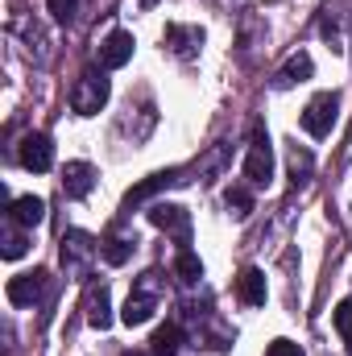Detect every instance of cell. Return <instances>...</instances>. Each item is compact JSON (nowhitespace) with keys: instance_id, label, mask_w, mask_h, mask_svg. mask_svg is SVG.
Segmentation results:
<instances>
[{"instance_id":"6da1fadb","label":"cell","mask_w":352,"mask_h":356,"mask_svg":"<svg viewBox=\"0 0 352 356\" xmlns=\"http://www.w3.org/2000/svg\"><path fill=\"white\" fill-rule=\"evenodd\" d=\"M158 302H162V273H158V269H150V273H141V277H137V286H133V294H129V302H125L120 319H125L129 327H141V323H150V319H154Z\"/></svg>"},{"instance_id":"7a4b0ae2","label":"cell","mask_w":352,"mask_h":356,"mask_svg":"<svg viewBox=\"0 0 352 356\" xmlns=\"http://www.w3.org/2000/svg\"><path fill=\"white\" fill-rule=\"evenodd\" d=\"M58 257H63L67 277L83 282V277H91V266H95V257H99V245H95V236L71 228V232H63V241H58Z\"/></svg>"},{"instance_id":"3957f363","label":"cell","mask_w":352,"mask_h":356,"mask_svg":"<svg viewBox=\"0 0 352 356\" xmlns=\"http://www.w3.org/2000/svg\"><path fill=\"white\" fill-rule=\"evenodd\" d=\"M108 79H104V71H95V67H88L83 75H79V83H75V91H71V108L79 112V116H95L104 104H108Z\"/></svg>"},{"instance_id":"277c9868","label":"cell","mask_w":352,"mask_h":356,"mask_svg":"<svg viewBox=\"0 0 352 356\" xmlns=\"http://www.w3.org/2000/svg\"><path fill=\"white\" fill-rule=\"evenodd\" d=\"M336 120H340V95H336V91H319V95L307 104V112H303V129H307L311 137H328V133L336 129Z\"/></svg>"},{"instance_id":"5b68a950","label":"cell","mask_w":352,"mask_h":356,"mask_svg":"<svg viewBox=\"0 0 352 356\" xmlns=\"http://www.w3.org/2000/svg\"><path fill=\"white\" fill-rule=\"evenodd\" d=\"M245 178H249L253 186H269V178H273V145H269V133H265L262 124L253 129V141H249Z\"/></svg>"},{"instance_id":"8992f818","label":"cell","mask_w":352,"mask_h":356,"mask_svg":"<svg viewBox=\"0 0 352 356\" xmlns=\"http://www.w3.org/2000/svg\"><path fill=\"white\" fill-rule=\"evenodd\" d=\"M50 298V273L46 269H33V273H17L8 282V302L13 307H33V302H46Z\"/></svg>"},{"instance_id":"52a82bcc","label":"cell","mask_w":352,"mask_h":356,"mask_svg":"<svg viewBox=\"0 0 352 356\" xmlns=\"http://www.w3.org/2000/svg\"><path fill=\"white\" fill-rule=\"evenodd\" d=\"M150 224L162 228V232H170L178 241V249L191 245V211L186 207H178V203H154L150 207Z\"/></svg>"},{"instance_id":"ba28073f","label":"cell","mask_w":352,"mask_h":356,"mask_svg":"<svg viewBox=\"0 0 352 356\" xmlns=\"http://www.w3.org/2000/svg\"><path fill=\"white\" fill-rule=\"evenodd\" d=\"M17 158H21V166H25V170L46 175V170L54 166V141H50L46 133H25V137H21V145H17Z\"/></svg>"},{"instance_id":"9c48e42d","label":"cell","mask_w":352,"mask_h":356,"mask_svg":"<svg viewBox=\"0 0 352 356\" xmlns=\"http://www.w3.org/2000/svg\"><path fill=\"white\" fill-rule=\"evenodd\" d=\"M129 58H133V33H129V29H112V33L99 42V67L116 71V67H125Z\"/></svg>"},{"instance_id":"30bf717a","label":"cell","mask_w":352,"mask_h":356,"mask_svg":"<svg viewBox=\"0 0 352 356\" xmlns=\"http://www.w3.org/2000/svg\"><path fill=\"white\" fill-rule=\"evenodd\" d=\"M83 311H88V323L91 327H112V298H108V286L104 282H95L88 286V294H83Z\"/></svg>"},{"instance_id":"8fae6325","label":"cell","mask_w":352,"mask_h":356,"mask_svg":"<svg viewBox=\"0 0 352 356\" xmlns=\"http://www.w3.org/2000/svg\"><path fill=\"white\" fill-rule=\"evenodd\" d=\"M91 186H95V166L91 162H67L63 166V195L67 199H83V195H91Z\"/></svg>"},{"instance_id":"7c38bea8","label":"cell","mask_w":352,"mask_h":356,"mask_svg":"<svg viewBox=\"0 0 352 356\" xmlns=\"http://www.w3.org/2000/svg\"><path fill=\"white\" fill-rule=\"evenodd\" d=\"M8 220H13L17 228H38V224L46 220V199H38V195H21V199H13Z\"/></svg>"},{"instance_id":"4fadbf2b","label":"cell","mask_w":352,"mask_h":356,"mask_svg":"<svg viewBox=\"0 0 352 356\" xmlns=\"http://www.w3.org/2000/svg\"><path fill=\"white\" fill-rule=\"evenodd\" d=\"M166 46L175 50L178 58H191L203 46V29H195V25H166Z\"/></svg>"},{"instance_id":"5bb4252c","label":"cell","mask_w":352,"mask_h":356,"mask_svg":"<svg viewBox=\"0 0 352 356\" xmlns=\"http://www.w3.org/2000/svg\"><path fill=\"white\" fill-rule=\"evenodd\" d=\"M311 71H315V63H311V54H290L286 58V67L273 75V88L278 91H286V88H294V83H303V79H311Z\"/></svg>"},{"instance_id":"9a60e30c","label":"cell","mask_w":352,"mask_h":356,"mask_svg":"<svg viewBox=\"0 0 352 356\" xmlns=\"http://www.w3.org/2000/svg\"><path fill=\"white\" fill-rule=\"evenodd\" d=\"M237 294H241V302L245 307H262L265 302V273L257 266H245L241 269V277H237Z\"/></svg>"},{"instance_id":"2e32d148","label":"cell","mask_w":352,"mask_h":356,"mask_svg":"<svg viewBox=\"0 0 352 356\" xmlns=\"http://www.w3.org/2000/svg\"><path fill=\"white\" fill-rule=\"evenodd\" d=\"M178 182H186V178H182V170H162V175H150L141 186H133V191L125 195V203H129V207H133V203H145V199H150V195H158L162 186H178Z\"/></svg>"},{"instance_id":"e0dca14e","label":"cell","mask_w":352,"mask_h":356,"mask_svg":"<svg viewBox=\"0 0 352 356\" xmlns=\"http://www.w3.org/2000/svg\"><path fill=\"white\" fill-rule=\"evenodd\" d=\"M133 249H137V236H108V241L99 245V257H104L108 266H125V261L133 257Z\"/></svg>"},{"instance_id":"ac0fdd59","label":"cell","mask_w":352,"mask_h":356,"mask_svg":"<svg viewBox=\"0 0 352 356\" xmlns=\"http://www.w3.org/2000/svg\"><path fill=\"white\" fill-rule=\"evenodd\" d=\"M178 348H182V323H166V327H158L154 340H150V353L154 356H175Z\"/></svg>"},{"instance_id":"d6986e66","label":"cell","mask_w":352,"mask_h":356,"mask_svg":"<svg viewBox=\"0 0 352 356\" xmlns=\"http://www.w3.org/2000/svg\"><path fill=\"white\" fill-rule=\"evenodd\" d=\"M175 277L182 282V286H195V282L203 277V266H199V257H195L191 249H178V257H175Z\"/></svg>"},{"instance_id":"ffe728a7","label":"cell","mask_w":352,"mask_h":356,"mask_svg":"<svg viewBox=\"0 0 352 356\" xmlns=\"http://www.w3.org/2000/svg\"><path fill=\"white\" fill-rule=\"evenodd\" d=\"M311 166H315L311 149H298V145H290V178H294V186H303V182L311 178Z\"/></svg>"},{"instance_id":"44dd1931","label":"cell","mask_w":352,"mask_h":356,"mask_svg":"<svg viewBox=\"0 0 352 356\" xmlns=\"http://www.w3.org/2000/svg\"><path fill=\"white\" fill-rule=\"evenodd\" d=\"M224 203L232 207V216H237V220H245V216L253 211V195H249L245 186H228V191H224Z\"/></svg>"},{"instance_id":"7402d4cb","label":"cell","mask_w":352,"mask_h":356,"mask_svg":"<svg viewBox=\"0 0 352 356\" xmlns=\"http://www.w3.org/2000/svg\"><path fill=\"white\" fill-rule=\"evenodd\" d=\"M25 249H29V241H25V232H17V224L4 232V257L8 261H17V257H25Z\"/></svg>"},{"instance_id":"603a6c76","label":"cell","mask_w":352,"mask_h":356,"mask_svg":"<svg viewBox=\"0 0 352 356\" xmlns=\"http://www.w3.org/2000/svg\"><path fill=\"white\" fill-rule=\"evenodd\" d=\"M46 4H50V17L63 21V25H71L79 17V0H46Z\"/></svg>"},{"instance_id":"cb8c5ba5","label":"cell","mask_w":352,"mask_h":356,"mask_svg":"<svg viewBox=\"0 0 352 356\" xmlns=\"http://www.w3.org/2000/svg\"><path fill=\"white\" fill-rule=\"evenodd\" d=\"M332 323H336V332L344 336V344H349V353H352V302H340V307H336Z\"/></svg>"},{"instance_id":"d4e9b609","label":"cell","mask_w":352,"mask_h":356,"mask_svg":"<svg viewBox=\"0 0 352 356\" xmlns=\"http://www.w3.org/2000/svg\"><path fill=\"white\" fill-rule=\"evenodd\" d=\"M265 356H303V348H298L294 340H273V344L265 348Z\"/></svg>"},{"instance_id":"484cf974","label":"cell","mask_w":352,"mask_h":356,"mask_svg":"<svg viewBox=\"0 0 352 356\" xmlns=\"http://www.w3.org/2000/svg\"><path fill=\"white\" fill-rule=\"evenodd\" d=\"M125 356H145V353H125Z\"/></svg>"}]
</instances>
